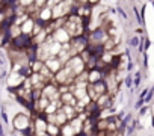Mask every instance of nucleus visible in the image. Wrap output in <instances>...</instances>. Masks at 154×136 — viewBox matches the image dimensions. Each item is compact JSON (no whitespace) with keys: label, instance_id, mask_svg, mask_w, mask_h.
Instances as JSON below:
<instances>
[{"label":"nucleus","instance_id":"f257e3e1","mask_svg":"<svg viewBox=\"0 0 154 136\" xmlns=\"http://www.w3.org/2000/svg\"><path fill=\"white\" fill-rule=\"evenodd\" d=\"M12 130L14 132H26L32 127V118L29 115H24L21 112H18L14 120H12Z\"/></svg>","mask_w":154,"mask_h":136},{"label":"nucleus","instance_id":"f03ea898","mask_svg":"<svg viewBox=\"0 0 154 136\" xmlns=\"http://www.w3.org/2000/svg\"><path fill=\"white\" fill-rule=\"evenodd\" d=\"M64 67H66L68 70L74 74V76L77 77L80 73H83L86 70V64H85V60L82 59V56L80 54H77V56H73L68 59V62H66Z\"/></svg>","mask_w":154,"mask_h":136},{"label":"nucleus","instance_id":"7ed1b4c3","mask_svg":"<svg viewBox=\"0 0 154 136\" xmlns=\"http://www.w3.org/2000/svg\"><path fill=\"white\" fill-rule=\"evenodd\" d=\"M107 92V86H106V82H97V83H88V95L91 101H97L98 97H101L103 94Z\"/></svg>","mask_w":154,"mask_h":136},{"label":"nucleus","instance_id":"20e7f679","mask_svg":"<svg viewBox=\"0 0 154 136\" xmlns=\"http://www.w3.org/2000/svg\"><path fill=\"white\" fill-rule=\"evenodd\" d=\"M32 45V36H29V35H18V36H15V38H12L11 39V44H9V47L11 49H15V50H26L27 47H30Z\"/></svg>","mask_w":154,"mask_h":136},{"label":"nucleus","instance_id":"39448f33","mask_svg":"<svg viewBox=\"0 0 154 136\" xmlns=\"http://www.w3.org/2000/svg\"><path fill=\"white\" fill-rule=\"evenodd\" d=\"M44 65L51 71L53 76H55L57 71H61L62 68H64V62H62V60L59 59L57 56H50L49 59H45V60H44Z\"/></svg>","mask_w":154,"mask_h":136},{"label":"nucleus","instance_id":"423d86ee","mask_svg":"<svg viewBox=\"0 0 154 136\" xmlns=\"http://www.w3.org/2000/svg\"><path fill=\"white\" fill-rule=\"evenodd\" d=\"M107 71L109 70H100V68H92V70H88V83H97V82L104 80Z\"/></svg>","mask_w":154,"mask_h":136},{"label":"nucleus","instance_id":"0eeeda50","mask_svg":"<svg viewBox=\"0 0 154 136\" xmlns=\"http://www.w3.org/2000/svg\"><path fill=\"white\" fill-rule=\"evenodd\" d=\"M51 38H53V41H56V43H59V44H68L71 41V35L64 29V27L56 29L55 32L51 33Z\"/></svg>","mask_w":154,"mask_h":136},{"label":"nucleus","instance_id":"6e6552de","mask_svg":"<svg viewBox=\"0 0 154 136\" xmlns=\"http://www.w3.org/2000/svg\"><path fill=\"white\" fill-rule=\"evenodd\" d=\"M36 18L47 26V24H49L51 20H53L51 8H49V6H42V8H39V11H38V14H36Z\"/></svg>","mask_w":154,"mask_h":136},{"label":"nucleus","instance_id":"1a4fd4ad","mask_svg":"<svg viewBox=\"0 0 154 136\" xmlns=\"http://www.w3.org/2000/svg\"><path fill=\"white\" fill-rule=\"evenodd\" d=\"M33 26H35V18H33V17H29L27 20H24V21L20 24V30H21L23 35H29V36H32Z\"/></svg>","mask_w":154,"mask_h":136},{"label":"nucleus","instance_id":"9d476101","mask_svg":"<svg viewBox=\"0 0 154 136\" xmlns=\"http://www.w3.org/2000/svg\"><path fill=\"white\" fill-rule=\"evenodd\" d=\"M6 80H8V86H11V88H18L20 85H23V83H24V80H26V79H23L18 73L11 71V74L8 76V79H6Z\"/></svg>","mask_w":154,"mask_h":136},{"label":"nucleus","instance_id":"9b49d317","mask_svg":"<svg viewBox=\"0 0 154 136\" xmlns=\"http://www.w3.org/2000/svg\"><path fill=\"white\" fill-rule=\"evenodd\" d=\"M59 100H61L62 104H70V106H74V107L77 104V98L74 97V94H73L71 91L61 94V98H59Z\"/></svg>","mask_w":154,"mask_h":136},{"label":"nucleus","instance_id":"f8f14e48","mask_svg":"<svg viewBox=\"0 0 154 136\" xmlns=\"http://www.w3.org/2000/svg\"><path fill=\"white\" fill-rule=\"evenodd\" d=\"M62 112L68 117V120L71 121L73 118H76L77 117V111H76V107L74 106H70V104H62Z\"/></svg>","mask_w":154,"mask_h":136},{"label":"nucleus","instance_id":"ddd939ff","mask_svg":"<svg viewBox=\"0 0 154 136\" xmlns=\"http://www.w3.org/2000/svg\"><path fill=\"white\" fill-rule=\"evenodd\" d=\"M77 132H76V128L73 127L70 122H66V124H64L61 127V136H76Z\"/></svg>","mask_w":154,"mask_h":136},{"label":"nucleus","instance_id":"4468645a","mask_svg":"<svg viewBox=\"0 0 154 136\" xmlns=\"http://www.w3.org/2000/svg\"><path fill=\"white\" fill-rule=\"evenodd\" d=\"M45 133L49 135V136H61V126H57V124H49V122H47Z\"/></svg>","mask_w":154,"mask_h":136},{"label":"nucleus","instance_id":"2eb2a0df","mask_svg":"<svg viewBox=\"0 0 154 136\" xmlns=\"http://www.w3.org/2000/svg\"><path fill=\"white\" fill-rule=\"evenodd\" d=\"M140 82H142V73H140V71H136L135 76H133V91L139 88Z\"/></svg>","mask_w":154,"mask_h":136},{"label":"nucleus","instance_id":"dca6fc26","mask_svg":"<svg viewBox=\"0 0 154 136\" xmlns=\"http://www.w3.org/2000/svg\"><path fill=\"white\" fill-rule=\"evenodd\" d=\"M42 67H44V62H42V60H39V59H36V60H33V62H30V68H32V71H33V73H39Z\"/></svg>","mask_w":154,"mask_h":136},{"label":"nucleus","instance_id":"f3484780","mask_svg":"<svg viewBox=\"0 0 154 136\" xmlns=\"http://www.w3.org/2000/svg\"><path fill=\"white\" fill-rule=\"evenodd\" d=\"M138 124H139V122H138L136 120H133V121L130 122V124H129V126H127V128H125V135H127V136H130V135H131L133 132H135V130H136V127H138Z\"/></svg>","mask_w":154,"mask_h":136},{"label":"nucleus","instance_id":"a211bd4d","mask_svg":"<svg viewBox=\"0 0 154 136\" xmlns=\"http://www.w3.org/2000/svg\"><path fill=\"white\" fill-rule=\"evenodd\" d=\"M139 43H140V38L139 36H131L129 41H127V44H129V47H131V49H138L139 47Z\"/></svg>","mask_w":154,"mask_h":136},{"label":"nucleus","instance_id":"6ab92c4d","mask_svg":"<svg viewBox=\"0 0 154 136\" xmlns=\"http://www.w3.org/2000/svg\"><path fill=\"white\" fill-rule=\"evenodd\" d=\"M124 83H125V88H129V89H133V74L129 73L124 79Z\"/></svg>","mask_w":154,"mask_h":136},{"label":"nucleus","instance_id":"aec40b11","mask_svg":"<svg viewBox=\"0 0 154 136\" xmlns=\"http://www.w3.org/2000/svg\"><path fill=\"white\" fill-rule=\"evenodd\" d=\"M133 12H135V15H136V21H138L139 24H144L145 21H144L142 15H140V12H139V9H138V6H133Z\"/></svg>","mask_w":154,"mask_h":136},{"label":"nucleus","instance_id":"412c9836","mask_svg":"<svg viewBox=\"0 0 154 136\" xmlns=\"http://www.w3.org/2000/svg\"><path fill=\"white\" fill-rule=\"evenodd\" d=\"M18 3L21 8H29V6H32L35 3V0H18Z\"/></svg>","mask_w":154,"mask_h":136},{"label":"nucleus","instance_id":"4be33fe9","mask_svg":"<svg viewBox=\"0 0 154 136\" xmlns=\"http://www.w3.org/2000/svg\"><path fill=\"white\" fill-rule=\"evenodd\" d=\"M0 117H2V122H3V124H9V118H8V113H6L5 107H2V111H0Z\"/></svg>","mask_w":154,"mask_h":136},{"label":"nucleus","instance_id":"5701e85b","mask_svg":"<svg viewBox=\"0 0 154 136\" xmlns=\"http://www.w3.org/2000/svg\"><path fill=\"white\" fill-rule=\"evenodd\" d=\"M153 98H154V89H153V88H151V89L148 91V94H146V97L144 98V101H145V104H150Z\"/></svg>","mask_w":154,"mask_h":136},{"label":"nucleus","instance_id":"b1692460","mask_svg":"<svg viewBox=\"0 0 154 136\" xmlns=\"http://www.w3.org/2000/svg\"><path fill=\"white\" fill-rule=\"evenodd\" d=\"M116 12H118V15L121 17L123 20H127V18H129V15H127V12H125V11L121 8V6H119V5L116 6Z\"/></svg>","mask_w":154,"mask_h":136},{"label":"nucleus","instance_id":"393cba45","mask_svg":"<svg viewBox=\"0 0 154 136\" xmlns=\"http://www.w3.org/2000/svg\"><path fill=\"white\" fill-rule=\"evenodd\" d=\"M148 111H150V107H148V104H144L142 107H140L139 109V117H144V115H146V113H148Z\"/></svg>","mask_w":154,"mask_h":136},{"label":"nucleus","instance_id":"a878e982","mask_svg":"<svg viewBox=\"0 0 154 136\" xmlns=\"http://www.w3.org/2000/svg\"><path fill=\"white\" fill-rule=\"evenodd\" d=\"M150 45H151V41L146 36H144V53H146V50L150 49Z\"/></svg>","mask_w":154,"mask_h":136},{"label":"nucleus","instance_id":"bb28decb","mask_svg":"<svg viewBox=\"0 0 154 136\" xmlns=\"http://www.w3.org/2000/svg\"><path fill=\"white\" fill-rule=\"evenodd\" d=\"M145 104V101H144V98H138V101L135 103V109H140Z\"/></svg>","mask_w":154,"mask_h":136},{"label":"nucleus","instance_id":"cd10ccee","mask_svg":"<svg viewBox=\"0 0 154 136\" xmlns=\"http://www.w3.org/2000/svg\"><path fill=\"white\" fill-rule=\"evenodd\" d=\"M142 54H144V67L148 68V54L146 53H142Z\"/></svg>","mask_w":154,"mask_h":136},{"label":"nucleus","instance_id":"c85d7f7f","mask_svg":"<svg viewBox=\"0 0 154 136\" xmlns=\"http://www.w3.org/2000/svg\"><path fill=\"white\" fill-rule=\"evenodd\" d=\"M148 88H145V89H142V92H140V95H139V98H145L146 97V94H148Z\"/></svg>","mask_w":154,"mask_h":136},{"label":"nucleus","instance_id":"c756f323","mask_svg":"<svg viewBox=\"0 0 154 136\" xmlns=\"http://www.w3.org/2000/svg\"><path fill=\"white\" fill-rule=\"evenodd\" d=\"M0 136H6L5 128H3V122H0Z\"/></svg>","mask_w":154,"mask_h":136},{"label":"nucleus","instance_id":"7c9ffc66","mask_svg":"<svg viewBox=\"0 0 154 136\" xmlns=\"http://www.w3.org/2000/svg\"><path fill=\"white\" fill-rule=\"evenodd\" d=\"M98 2H100V0H89V5H91V6H95Z\"/></svg>","mask_w":154,"mask_h":136},{"label":"nucleus","instance_id":"2f4dec72","mask_svg":"<svg viewBox=\"0 0 154 136\" xmlns=\"http://www.w3.org/2000/svg\"><path fill=\"white\" fill-rule=\"evenodd\" d=\"M33 136H49V135H47L45 132H42V133H35V135H33Z\"/></svg>","mask_w":154,"mask_h":136},{"label":"nucleus","instance_id":"473e14b6","mask_svg":"<svg viewBox=\"0 0 154 136\" xmlns=\"http://www.w3.org/2000/svg\"><path fill=\"white\" fill-rule=\"evenodd\" d=\"M151 3H153V8H154V0H153V2H151Z\"/></svg>","mask_w":154,"mask_h":136},{"label":"nucleus","instance_id":"72a5a7b5","mask_svg":"<svg viewBox=\"0 0 154 136\" xmlns=\"http://www.w3.org/2000/svg\"><path fill=\"white\" fill-rule=\"evenodd\" d=\"M153 89H154V86H153Z\"/></svg>","mask_w":154,"mask_h":136}]
</instances>
